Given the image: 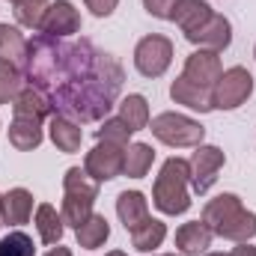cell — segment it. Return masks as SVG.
Listing matches in <instances>:
<instances>
[{
    "label": "cell",
    "mask_w": 256,
    "mask_h": 256,
    "mask_svg": "<svg viewBox=\"0 0 256 256\" xmlns=\"http://www.w3.org/2000/svg\"><path fill=\"white\" fill-rule=\"evenodd\" d=\"M188 185H191V164L185 158H167L152 188L155 208L164 214H185L191 206Z\"/></svg>",
    "instance_id": "obj_3"
},
{
    "label": "cell",
    "mask_w": 256,
    "mask_h": 256,
    "mask_svg": "<svg viewBox=\"0 0 256 256\" xmlns=\"http://www.w3.org/2000/svg\"><path fill=\"white\" fill-rule=\"evenodd\" d=\"M51 0H15V21L21 27H30V30H39L42 27V18L48 12Z\"/></svg>",
    "instance_id": "obj_28"
},
{
    "label": "cell",
    "mask_w": 256,
    "mask_h": 256,
    "mask_svg": "<svg viewBox=\"0 0 256 256\" xmlns=\"http://www.w3.org/2000/svg\"><path fill=\"white\" fill-rule=\"evenodd\" d=\"M176 248L185 256H200L212 248V230L202 220H188L176 230Z\"/></svg>",
    "instance_id": "obj_16"
},
{
    "label": "cell",
    "mask_w": 256,
    "mask_h": 256,
    "mask_svg": "<svg viewBox=\"0 0 256 256\" xmlns=\"http://www.w3.org/2000/svg\"><path fill=\"white\" fill-rule=\"evenodd\" d=\"M120 120L126 122L131 131H143L149 126V104L140 92H131L128 98L120 102Z\"/></svg>",
    "instance_id": "obj_25"
},
{
    "label": "cell",
    "mask_w": 256,
    "mask_h": 256,
    "mask_svg": "<svg viewBox=\"0 0 256 256\" xmlns=\"http://www.w3.org/2000/svg\"><path fill=\"white\" fill-rule=\"evenodd\" d=\"M131 128L120 120V116H108L104 122H102V128L96 131V137L102 140V143H114V146H122V149H128L131 146Z\"/></svg>",
    "instance_id": "obj_29"
},
{
    "label": "cell",
    "mask_w": 256,
    "mask_h": 256,
    "mask_svg": "<svg viewBox=\"0 0 256 256\" xmlns=\"http://www.w3.org/2000/svg\"><path fill=\"white\" fill-rule=\"evenodd\" d=\"M230 42H232V24H230V18H224V15H218V12L208 18V24L191 39V45H200V48L214 51V54L226 51Z\"/></svg>",
    "instance_id": "obj_13"
},
{
    "label": "cell",
    "mask_w": 256,
    "mask_h": 256,
    "mask_svg": "<svg viewBox=\"0 0 256 256\" xmlns=\"http://www.w3.org/2000/svg\"><path fill=\"white\" fill-rule=\"evenodd\" d=\"M173 63V42L161 33L143 36L134 48V66L143 78H161Z\"/></svg>",
    "instance_id": "obj_7"
},
{
    "label": "cell",
    "mask_w": 256,
    "mask_h": 256,
    "mask_svg": "<svg viewBox=\"0 0 256 256\" xmlns=\"http://www.w3.org/2000/svg\"><path fill=\"white\" fill-rule=\"evenodd\" d=\"M158 256H176V254H158Z\"/></svg>",
    "instance_id": "obj_37"
},
{
    "label": "cell",
    "mask_w": 256,
    "mask_h": 256,
    "mask_svg": "<svg viewBox=\"0 0 256 256\" xmlns=\"http://www.w3.org/2000/svg\"><path fill=\"white\" fill-rule=\"evenodd\" d=\"M96 200H98V182H92L86 176V170L68 167L63 176V212H60L63 220L78 230L92 214Z\"/></svg>",
    "instance_id": "obj_4"
},
{
    "label": "cell",
    "mask_w": 256,
    "mask_h": 256,
    "mask_svg": "<svg viewBox=\"0 0 256 256\" xmlns=\"http://www.w3.org/2000/svg\"><path fill=\"white\" fill-rule=\"evenodd\" d=\"M24 86H27V84H24L21 68L15 63H9V60H0V104H12L15 96H18Z\"/></svg>",
    "instance_id": "obj_27"
},
{
    "label": "cell",
    "mask_w": 256,
    "mask_h": 256,
    "mask_svg": "<svg viewBox=\"0 0 256 256\" xmlns=\"http://www.w3.org/2000/svg\"><path fill=\"white\" fill-rule=\"evenodd\" d=\"M188 164H191V188L196 194H208L212 185L218 182V173H220L224 164H226V155H224L218 146L200 143Z\"/></svg>",
    "instance_id": "obj_9"
},
{
    "label": "cell",
    "mask_w": 256,
    "mask_h": 256,
    "mask_svg": "<svg viewBox=\"0 0 256 256\" xmlns=\"http://www.w3.org/2000/svg\"><path fill=\"white\" fill-rule=\"evenodd\" d=\"M36 230H39V238L45 244H60L63 238V230H66V220L63 214H57V208L51 202H42L36 208Z\"/></svg>",
    "instance_id": "obj_22"
},
{
    "label": "cell",
    "mask_w": 256,
    "mask_h": 256,
    "mask_svg": "<svg viewBox=\"0 0 256 256\" xmlns=\"http://www.w3.org/2000/svg\"><path fill=\"white\" fill-rule=\"evenodd\" d=\"M254 57H256V48H254Z\"/></svg>",
    "instance_id": "obj_39"
},
{
    "label": "cell",
    "mask_w": 256,
    "mask_h": 256,
    "mask_svg": "<svg viewBox=\"0 0 256 256\" xmlns=\"http://www.w3.org/2000/svg\"><path fill=\"white\" fill-rule=\"evenodd\" d=\"M84 3H86V9H90L96 18H108V15H114L116 6H120V0H84Z\"/></svg>",
    "instance_id": "obj_32"
},
{
    "label": "cell",
    "mask_w": 256,
    "mask_h": 256,
    "mask_svg": "<svg viewBox=\"0 0 256 256\" xmlns=\"http://www.w3.org/2000/svg\"><path fill=\"white\" fill-rule=\"evenodd\" d=\"M18 68L24 84L33 86L54 114L78 126L108 120L126 84L120 60L102 51L92 39L68 42L60 36L36 33L27 39V51Z\"/></svg>",
    "instance_id": "obj_1"
},
{
    "label": "cell",
    "mask_w": 256,
    "mask_h": 256,
    "mask_svg": "<svg viewBox=\"0 0 256 256\" xmlns=\"http://www.w3.org/2000/svg\"><path fill=\"white\" fill-rule=\"evenodd\" d=\"M0 200H3V196H0ZM0 224H3V218H0Z\"/></svg>",
    "instance_id": "obj_38"
},
{
    "label": "cell",
    "mask_w": 256,
    "mask_h": 256,
    "mask_svg": "<svg viewBox=\"0 0 256 256\" xmlns=\"http://www.w3.org/2000/svg\"><path fill=\"white\" fill-rule=\"evenodd\" d=\"M0 256H33V238L27 232H9L0 238Z\"/></svg>",
    "instance_id": "obj_30"
},
{
    "label": "cell",
    "mask_w": 256,
    "mask_h": 256,
    "mask_svg": "<svg viewBox=\"0 0 256 256\" xmlns=\"http://www.w3.org/2000/svg\"><path fill=\"white\" fill-rule=\"evenodd\" d=\"M152 161H155V152H152L149 143H131L126 149V167H122V173H126L128 179H143L149 173Z\"/></svg>",
    "instance_id": "obj_24"
},
{
    "label": "cell",
    "mask_w": 256,
    "mask_h": 256,
    "mask_svg": "<svg viewBox=\"0 0 256 256\" xmlns=\"http://www.w3.org/2000/svg\"><path fill=\"white\" fill-rule=\"evenodd\" d=\"M173 3H176V0H143V9H146L152 18H167V21H170Z\"/></svg>",
    "instance_id": "obj_31"
},
{
    "label": "cell",
    "mask_w": 256,
    "mask_h": 256,
    "mask_svg": "<svg viewBox=\"0 0 256 256\" xmlns=\"http://www.w3.org/2000/svg\"><path fill=\"white\" fill-rule=\"evenodd\" d=\"M230 256H256V248L250 244V242H238L236 248H232V254Z\"/></svg>",
    "instance_id": "obj_33"
},
{
    "label": "cell",
    "mask_w": 256,
    "mask_h": 256,
    "mask_svg": "<svg viewBox=\"0 0 256 256\" xmlns=\"http://www.w3.org/2000/svg\"><path fill=\"white\" fill-rule=\"evenodd\" d=\"M206 256H230V254H206Z\"/></svg>",
    "instance_id": "obj_36"
},
{
    "label": "cell",
    "mask_w": 256,
    "mask_h": 256,
    "mask_svg": "<svg viewBox=\"0 0 256 256\" xmlns=\"http://www.w3.org/2000/svg\"><path fill=\"white\" fill-rule=\"evenodd\" d=\"M48 134H51V140H54V146L66 152V155H72V152H78L80 149V143H84V131L78 122H72V120H66L60 114H54L51 120H48Z\"/></svg>",
    "instance_id": "obj_17"
},
{
    "label": "cell",
    "mask_w": 256,
    "mask_h": 256,
    "mask_svg": "<svg viewBox=\"0 0 256 256\" xmlns=\"http://www.w3.org/2000/svg\"><path fill=\"white\" fill-rule=\"evenodd\" d=\"M202 224L212 230V236H220L226 242H250L256 236V212L244 208L236 194H220L206 202Z\"/></svg>",
    "instance_id": "obj_2"
},
{
    "label": "cell",
    "mask_w": 256,
    "mask_h": 256,
    "mask_svg": "<svg viewBox=\"0 0 256 256\" xmlns=\"http://www.w3.org/2000/svg\"><path fill=\"white\" fill-rule=\"evenodd\" d=\"M149 131L167 143V146H176V149H185V146H200L202 137H206V128L200 126L191 116H182V114H158L152 122H149Z\"/></svg>",
    "instance_id": "obj_5"
},
{
    "label": "cell",
    "mask_w": 256,
    "mask_h": 256,
    "mask_svg": "<svg viewBox=\"0 0 256 256\" xmlns=\"http://www.w3.org/2000/svg\"><path fill=\"white\" fill-rule=\"evenodd\" d=\"M254 96V74L244 66H232L220 72L218 84L212 86V104L214 110H236Z\"/></svg>",
    "instance_id": "obj_6"
},
{
    "label": "cell",
    "mask_w": 256,
    "mask_h": 256,
    "mask_svg": "<svg viewBox=\"0 0 256 256\" xmlns=\"http://www.w3.org/2000/svg\"><path fill=\"white\" fill-rule=\"evenodd\" d=\"M33 214V194L27 188H12L9 194H3L0 200V218L3 224H12V226H21L27 224Z\"/></svg>",
    "instance_id": "obj_14"
},
{
    "label": "cell",
    "mask_w": 256,
    "mask_h": 256,
    "mask_svg": "<svg viewBox=\"0 0 256 256\" xmlns=\"http://www.w3.org/2000/svg\"><path fill=\"white\" fill-rule=\"evenodd\" d=\"M24 51H27L24 33H18V27L0 24V60H9V63L18 66L24 60Z\"/></svg>",
    "instance_id": "obj_26"
},
{
    "label": "cell",
    "mask_w": 256,
    "mask_h": 256,
    "mask_svg": "<svg viewBox=\"0 0 256 256\" xmlns=\"http://www.w3.org/2000/svg\"><path fill=\"white\" fill-rule=\"evenodd\" d=\"M78 30H80V12H78L68 0L51 3L48 12H45V18H42V27H39V33H45V36H60V39L78 33Z\"/></svg>",
    "instance_id": "obj_12"
},
{
    "label": "cell",
    "mask_w": 256,
    "mask_h": 256,
    "mask_svg": "<svg viewBox=\"0 0 256 256\" xmlns=\"http://www.w3.org/2000/svg\"><path fill=\"white\" fill-rule=\"evenodd\" d=\"M122 167H126V149L114 143H102V140L84 158V170L92 182H110L122 176Z\"/></svg>",
    "instance_id": "obj_8"
},
{
    "label": "cell",
    "mask_w": 256,
    "mask_h": 256,
    "mask_svg": "<svg viewBox=\"0 0 256 256\" xmlns=\"http://www.w3.org/2000/svg\"><path fill=\"white\" fill-rule=\"evenodd\" d=\"M220 72H224V68H220V57H218L214 51L200 48V51H194L191 57L185 60L182 78L191 80V84H196V86H202V90H212V86L218 84Z\"/></svg>",
    "instance_id": "obj_11"
},
{
    "label": "cell",
    "mask_w": 256,
    "mask_h": 256,
    "mask_svg": "<svg viewBox=\"0 0 256 256\" xmlns=\"http://www.w3.org/2000/svg\"><path fill=\"white\" fill-rule=\"evenodd\" d=\"M12 114H15V116H27V120H39V122H45V120L54 116L51 104H48L33 86H24V90L15 96V102H12Z\"/></svg>",
    "instance_id": "obj_19"
},
{
    "label": "cell",
    "mask_w": 256,
    "mask_h": 256,
    "mask_svg": "<svg viewBox=\"0 0 256 256\" xmlns=\"http://www.w3.org/2000/svg\"><path fill=\"white\" fill-rule=\"evenodd\" d=\"M104 256H128V254H122V250H110V254H104Z\"/></svg>",
    "instance_id": "obj_35"
},
{
    "label": "cell",
    "mask_w": 256,
    "mask_h": 256,
    "mask_svg": "<svg viewBox=\"0 0 256 256\" xmlns=\"http://www.w3.org/2000/svg\"><path fill=\"white\" fill-rule=\"evenodd\" d=\"M45 256H72V250H68V248H60V244H57V248H51V250H48Z\"/></svg>",
    "instance_id": "obj_34"
},
{
    "label": "cell",
    "mask_w": 256,
    "mask_h": 256,
    "mask_svg": "<svg viewBox=\"0 0 256 256\" xmlns=\"http://www.w3.org/2000/svg\"><path fill=\"white\" fill-rule=\"evenodd\" d=\"M45 140V131L39 120H27V116H15L12 126H9V143L18 149V152H30V149H39Z\"/></svg>",
    "instance_id": "obj_18"
},
{
    "label": "cell",
    "mask_w": 256,
    "mask_h": 256,
    "mask_svg": "<svg viewBox=\"0 0 256 256\" xmlns=\"http://www.w3.org/2000/svg\"><path fill=\"white\" fill-rule=\"evenodd\" d=\"M164 238H167V226H164V220H155V218H146L143 224H137L131 230V244L140 254H152L155 248H161Z\"/></svg>",
    "instance_id": "obj_21"
},
{
    "label": "cell",
    "mask_w": 256,
    "mask_h": 256,
    "mask_svg": "<svg viewBox=\"0 0 256 256\" xmlns=\"http://www.w3.org/2000/svg\"><path fill=\"white\" fill-rule=\"evenodd\" d=\"M212 15H214V12H212V6H208L206 0H176L173 9H170V21H176V24L182 27V33H185L188 42L208 24Z\"/></svg>",
    "instance_id": "obj_10"
},
{
    "label": "cell",
    "mask_w": 256,
    "mask_h": 256,
    "mask_svg": "<svg viewBox=\"0 0 256 256\" xmlns=\"http://www.w3.org/2000/svg\"><path fill=\"white\" fill-rule=\"evenodd\" d=\"M78 244L80 248H86V250H96V248H102L104 242H108V236H110V224H108V218L104 214H90L78 230Z\"/></svg>",
    "instance_id": "obj_23"
},
{
    "label": "cell",
    "mask_w": 256,
    "mask_h": 256,
    "mask_svg": "<svg viewBox=\"0 0 256 256\" xmlns=\"http://www.w3.org/2000/svg\"><path fill=\"white\" fill-rule=\"evenodd\" d=\"M170 98H173L176 104H185V108H191V110H200V114L214 110V104H212V90H202V86H196V84L185 80V78H176V80L170 84Z\"/></svg>",
    "instance_id": "obj_15"
},
{
    "label": "cell",
    "mask_w": 256,
    "mask_h": 256,
    "mask_svg": "<svg viewBox=\"0 0 256 256\" xmlns=\"http://www.w3.org/2000/svg\"><path fill=\"white\" fill-rule=\"evenodd\" d=\"M12 3H15V0H12Z\"/></svg>",
    "instance_id": "obj_40"
},
{
    "label": "cell",
    "mask_w": 256,
    "mask_h": 256,
    "mask_svg": "<svg viewBox=\"0 0 256 256\" xmlns=\"http://www.w3.org/2000/svg\"><path fill=\"white\" fill-rule=\"evenodd\" d=\"M116 214L126 224V230L131 232L137 224H143L149 218V202H146V196L140 191H122L116 196Z\"/></svg>",
    "instance_id": "obj_20"
}]
</instances>
